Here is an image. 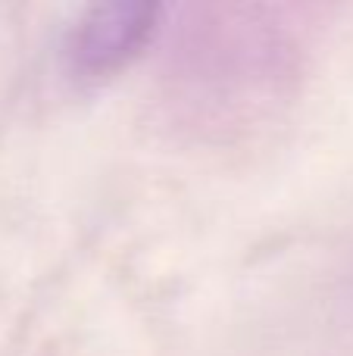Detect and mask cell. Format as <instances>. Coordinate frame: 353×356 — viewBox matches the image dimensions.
Segmentation results:
<instances>
[{
  "label": "cell",
  "instance_id": "1",
  "mask_svg": "<svg viewBox=\"0 0 353 356\" xmlns=\"http://www.w3.org/2000/svg\"><path fill=\"white\" fill-rule=\"evenodd\" d=\"M163 22L156 3H97L75 22L66 44L72 72L104 79L135 63L154 44Z\"/></svg>",
  "mask_w": 353,
  "mask_h": 356
}]
</instances>
